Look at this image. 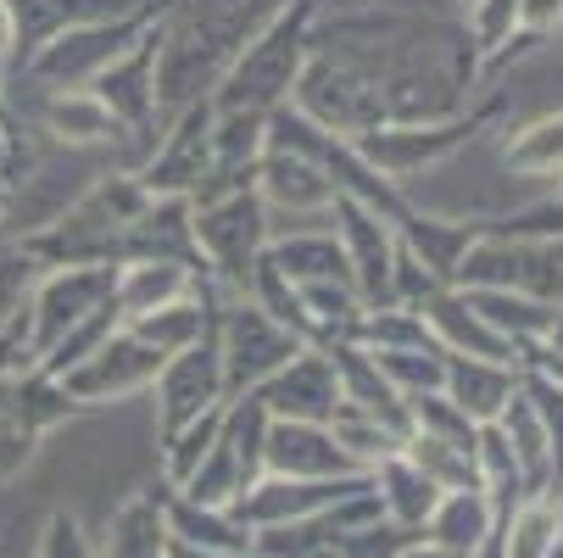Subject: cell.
I'll return each mask as SVG.
<instances>
[{
	"label": "cell",
	"mask_w": 563,
	"mask_h": 558,
	"mask_svg": "<svg viewBox=\"0 0 563 558\" xmlns=\"http://www.w3.org/2000/svg\"><path fill=\"white\" fill-rule=\"evenodd\" d=\"M257 196L268 207V241H274V234H290V229L330 223L341 190L330 185V174L318 168V163H307V156H296V151H263Z\"/></svg>",
	"instance_id": "obj_13"
},
{
	"label": "cell",
	"mask_w": 563,
	"mask_h": 558,
	"mask_svg": "<svg viewBox=\"0 0 563 558\" xmlns=\"http://www.w3.org/2000/svg\"><path fill=\"white\" fill-rule=\"evenodd\" d=\"M263 474H268V408L257 403V396H229L223 425H218L207 458L174 492H185L201 508H234Z\"/></svg>",
	"instance_id": "obj_4"
},
{
	"label": "cell",
	"mask_w": 563,
	"mask_h": 558,
	"mask_svg": "<svg viewBox=\"0 0 563 558\" xmlns=\"http://www.w3.org/2000/svg\"><path fill=\"white\" fill-rule=\"evenodd\" d=\"M563 541V492H525L503 519V558H552Z\"/></svg>",
	"instance_id": "obj_27"
},
{
	"label": "cell",
	"mask_w": 563,
	"mask_h": 558,
	"mask_svg": "<svg viewBox=\"0 0 563 558\" xmlns=\"http://www.w3.org/2000/svg\"><path fill=\"white\" fill-rule=\"evenodd\" d=\"M163 18V12H156ZM156 18H123V23H67V29H51L40 45H29L23 56V73L34 78L40 90H85L96 78L129 56L151 29Z\"/></svg>",
	"instance_id": "obj_5"
},
{
	"label": "cell",
	"mask_w": 563,
	"mask_h": 558,
	"mask_svg": "<svg viewBox=\"0 0 563 558\" xmlns=\"http://www.w3.org/2000/svg\"><path fill=\"white\" fill-rule=\"evenodd\" d=\"M229 403V385H223V358H218V341H196L174 358H163L151 380V414H156V447L174 441L185 425H196L201 414L223 408Z\"/></svg>",
	"instance_id": "obj_10"
},
{
	"label": "cell",
	"mask_w": 563,
	"mask_h": 558,
	"mask_svg": "<svg viewBox=\"0 0 563 558\" xmlns=\"http://www.w3.org/2000/svg\"><path fill=\"white\" fill-rule=\"evenodd\" d=\"M492 118H497V101L492 107L452 112V118H424V123H379V129L357 134L352 145L363 151V163L374 174H385L390 185H413L419 174L441 168L446 156H457Z\"/></svg>",
	"instance_id": "obj_6"
},
{
	"label": "cell",
	"mask_w": 563,
	"mask_h": 558,
	"mask_svg": "<svg viewBox=\"0 0 563 558\" xmlns=\"http://www.w3.org/2000/svg\"><path fill=\"white\" fill-rule=\"evenodd\" d=\"M368 474H341V481H290V474H263V481L234 503V519L246 530H268V525H312L330 519L341 508L346 492H357Z\"/></svg>",
	"instance_id": "obj_15"
},
{
	"label": "cell",
	"mask_w": 563,
	"mask_h": 558,
	"mask_svg": "<svg viewBox=\"0 0 563 558\" xmlns=\"http://www.w3.org/2000/svg\"><path fill=\"white\" fill-rule=\"evenodd\" d=\"M96 558H168V519H163V486H140L129 492L101 541H96Z\"/></svg>",
	"instance_id": "obj_21"
},
{
	"label": "cell",
	"mask_w": 563,
	"mask_h": 558,
	"mask_svg": "<svg viewBox=\"0 0 563 558\" xmlns=\"http://www.w3.org/2000/svg\"><path fill=\"white\" fill-rule=\"evenodd\" d=\"M0 62H23V34H18V7L0 0Z\"/></svg>",
	"instance_id": "obj_32"
},
{
	"label": "cell",
	"mask_w": 563,
	"mask_h": 558,
	"mask_svg": "<svg viewBox=\"0 0 563 558\" xmlns=\"http://www.w3.org/2000/svg\"><path fill=\"white\" fill-rule=\"evenodd\" d=\"M156 369H163V352H156L151 341H140L129 325H118L73 374H62V385H67L73 403L90 414V408H118V403H129V396H145Z\"/></svg>",
	"instance_id": "obj_11"
},
{
	"label": "cell",
	"mask_w": 563,
	"mask_h": 558,
	"mask_svg": "<svg viewBox=\"0 0 563 558\" xmlns=\"http://www.w3.org/2000/svg\"><path fill=\"white\" fill-rule=\"evenodd\" d=\"M163 519H168V541L207 547V552H252V530L234 519V508H201L185 492L163 486Z\"/></svg>",
	"instance_id": "obj_26"
},
{
	"label": "cell",
	"mask_w": 563,
	"mask_h": 558,
	"mask_svg": "<svg viewBox=\"0 0 563 558\" xmlns=\"http://www.w3.org/2000/svg\"><path fill=\"white\" fill-rule=\"evenodd\" d=\"M503 163L525 179H558L563 185V112H547V118L514 129L508 145H503Z\"/></svg>",
	"instance_id": "obj_28"
},
{
	"label": "cell",
	"mask_w": 563,
	"mask_h": 558,
	"mask_svg": "<svg viewBox=\"0 0 563 558\" xmlns=\"http://www.w3.org/2000/svg\"><path fill=\"white\" fill-rule=\"evenodd\" d=\"M34 558H96V541H90L85 519H78L73 508H51L45 525H40Z\"/></svg>",
	"instance_id": "obj_31"
},
{
	"label": "cell",
	"mask_w": 563,
	"mask_h": 558,
	"mask_svg": "<svg viewBox=\"0 0 563 558\" xmlns=\"http://www.w3.org/2000/svg\"><path fill=\"white\" fill-rule=\"evenodd\" d=\"M268 474H290V481H341V474H368L346 458L330 425L307 419H268Z\"/></svg>",
	"instance_id": "obj_19"
},
{
	"label": "cell",
	"mask_w": 563,
	"mask_h": 558,
	"mask_svg": "<svg viewBox=\"0 0 563 558\" xmlns=\"http://www.w3.org/2000/svg\"><path fill=\"white\" fill-rule=\"evenodd\" d=\"M330 229L346 252V269H352V285L363 291L368 307L390 302V274H396V223L368 207V201H352V196H335V212H330Z\"/></svg>",
	"instance_id": "obj_14"
},
{
	"label": "cell",
	"mask_w": 563,
	"mask_h": 558,
	"mask_svg": "<svg viewBox=\"0 0 563 558\" xmlns=\"http://www.w3.org/2000/svg\"><path fill=\"white\" fill-rule=\"evenodd\" d=\"M212 118H218V107L207 96V101L179 107L163 123V140H156V151L145 156V168H140L151 196H185L190 201L207 185V174H212Z\"/></svg>",
	"instance_id": "obj_12"
},
{
	"label": "cell",
	"mask_w": 563,
	"mask_h": 558,
	"mask_svg": "<svg viewBox=\"0 0 563 558\" xmlns=\"http://www.w3.org/2000/svg\"><path fill=\"white\" fill-rule=\"evenodd\" d=\"M0 179L18 185V134H12L7 118H0Z\"/></svg>",
	"instance_id": "obj_34"
},
{
	"label": "cell",
	"mask_w": 563,
	"mask_h": 558,
	"mask_svg": "<svg viewBox=\"0 0 563 558\" xmlns=\"http://www.w3.org/2000/svg\"><path fill=\"white\" fill-rule=\"evenodd\" d=\"M0 118L12 123V96H7V62H0Z\"/></svg>",
	"instance_id": "obj_37"
},
{
	"label": "cell",
	"mask_w": 563,
	"mask_h": 558,
	"mask_svg": "<svg viewBox=\"0 0 563 558\" xmlns=\"http://www.w3.org/2000/svg\"><path fill=\"white\" fill-rule=\"evenodd\" d=\"M519 363H486V358H446V396L474 419V425H492L503 419V408L519 396Z\"/></svg>",
	"instance_id": "obj_22"
},
{
	"label": "cell",
	"mask_w": 563,
	"mask_h": 558,
	"mask_svg": "<svg viewBox=\"0 0 563 558\" xmlns=\"http://www.w3.org/2000/svg\"><path fill=\"white\" fill-rule=\"evenodd\" d=\"M12 212H18V190H12L7 179H0V229L12 223Z\"/></svg>",
	"instance_id": "obj_36"
},
{
	"label": "cell",
	"mask_w": 563,
	"mask_h": 558,
	"mask_svg": "<svg viewBox=\"0 0 563 558\" xmlns=\"http://www.w3.org/2000/svg\"><path fill=\"white\" fill-rule=\"evenodd\" d=\"M312 18H318V0H285V7L234 51V62L223 67V78L212 85V107L218 112H279L312 56Z\"/></svg>",
	"instance_id": "obj_2"
},
{
	"label": "cell",
	"mask_w": 563,
	"mask_h": 558,
	"mask_svg": "<svg viewBox=\"0 0 563 558\" xmlns=\"http://www.w3.org/2000/svg\"><path fill=\"white\" fill-rule=\"evenodd\" d=\"M201 291H212L207 274L196 263H174V258H123L112 274V307L123 325H134L145 313H163L185 296H201Z\"/></svg>",
	"instance_id": "obj_18"
},
{
	"label": "cell",
	"mask_w": 563,
	"mask_h": 558,
	"mask_svg": "<svg viewBox=\"0 0 563 558\" xmlns=\"http://www.w3.org/2000/svg\"><path fill=\"white\" fill-rule=\"evenodd\" d=\"M374 363L385 369V380H390L401 396H419V391H441V385H446V352H441V347L374 352Z\"/></svg>",
	"instance_id": "obj_30"
},
{
	"label": "cell",
	"mask_w": 563,
	"mask_h": 558,
	"mask_svg": "<svg viewBox=\"0 0 563 558\" xmlns=\"http://www.w3.org/2000/svg\"><path fill=\"white\" fill-rule=\"evenodd\" d=\"M419 313H424V325H430V341H435L446 358H486V363H519V369H525V352H519L508 336H497L486 318L474 313V302H468L457 285L430 291V296L419 302Z\"/></svg>",
	"instance_id": "obj_17"
},
{
	"label": "cell",
	"mask_w": 563,
	"mask_h": 558,
	"mask_svg": "<svg viewBox=\"0 0 563 558\" xmlns=\"http://www.w3.org/2000/svg\"><path fill=\"white\" fill-rule=\"evenodd\" d=\"M168 558H257V552H207V547H185V541H168Z\"/></svg>",
	"instance_id": "obj_35"
},
{
	"label": "cell",
	"mask_w": 563,
	"mask_h": 558,
	"mask_svg": "<svg viewBox=\"0 0 563 558\" xmlns=\"http://www.w3.org/2000/svg\"><path fill=\"white\" fill-rule=\"evenodd\" d=\"M457 291H463V285H457ZM463 296L474 302V313L486 318L497 336H508V341L525 352V363L536 358V347L547 341L552 318H558V302L530 296V291H463Z\"/></svg>",
	"instance_id": "obj_25"
},
{
	"label": "cell",
	"mask_w": 563,
	"mask_h": 558,
	"mask_svg": "<svg viewBox=\"0 0 563 558\" xmlns=\"http://www.w3.org/2000/svg\"><path fill=\"white\" fill-rule=\"evenodd\" d=\"M285 0H168L156 18V101L174 118L190 101H207L234 51L246 45Z\"/></svg>",
	"instance_id": "obj_1"
},
{
	"label": "cell",
	"mask_w": 563,
	"mask_h": 558,
	"mask_svg": "<svg viewBox=\"0 0 563 558\" xmlns=\"http://www.w3.org/2000/svg\"><path fill=\"white\" fill-rule=\"evenodd\" d=\"M385 558H463V552H452V547H441V541H430V536L419 530V536H408L401 547H390Z\"/></svg>",
	"instance_id": "obj_33"
},
{
	"label": "cell",
	"mask_w": 563,
	"mask_h": 558,
	"mask_svg": "<svg viewBox=\"0 0 563 558\" xmlns=\"http://www.w3.org/2000/svg\"><path fill=\"white\" fill-rule=\"evenodd\" d=\"M78 408L62 380H45L40 369H23V374H7L0 380V486H12L18 474L40 458V447L73 425Z\"/></svg>",
	"instance_id": "obj_7"
},
{
	"label": "cell",
	"mask_w": 563,
	"mask_h": 558,
	"mask_svg": "<svg viewBox=\"0 0 563 558\" xmlns=\"http://www.w3.org/2000/svg\"><path fill=\"white\" fill-rule=\"evenodd\" d=\"M40 129L67 151H107V145L118 151V140H123L118 118L107 112V101L90 85L85 90H45L40 96Z\"/></svg>",
	"instance_id": "obj_20"
},
{
	"label": "cell",
	"mask_w": 563,
	"mask_h": 558,
	"mask_svg": "<svg viewBox=\"0 0 563 558\" xmlns=\"http://www.w3.org/2000/svg\"><path fill=\"white\" fill-rule=\"evenodd\" d=\"M196 218V263L212 285L218 302H240L252 291V274L268 252V207L252 190H234V196H212V201H190Z\"/></svg>",
	"instance_id": "obj_3"
},
{
	"label": "cell",
	"mask_w": 563,
	"mask_h": 558,
	"mask_svg": "<svg viewBox=\"0 0 563 558\" xmlns=\"http://www.w3.org/2000/svg\"><path fill=\"white\" fill-rule=\"evenodd\" d=\"M212 341H218V358H223V385H229V396H252V391H257L263 380H274L301 347H312V341H301L290 325H279L274 313H263L252 296L218 307Z\"/></svg>",
	"instance_id": "obj_8"
},
{
	"label": "cell",
	"mask_w": 563,
	"mask_h": 558,
	"mask_svg": "<svg viewBox=\"0 0 563 558\" xmlns=\"http://www.w3.org/2000/svg\"><path fill=\"white\" fill-rule=\"evenodd\" d=\"M263 263L274 274H285L290 285H318V280H352L346 269V252L335 241V229L330 223H318V229H290V234H274Z\"/></svg>",
	"instance_id": "obj_23"
},
{
	"label": "cell",
	"mask_w": 563,
	"mask_h": 558,
	"mask_svg": "<svg viewBox=\"0 0 563 558\" xmlns=\"http://www.w3.org/2000/svg\"><path fill=\"white\" fill-rule=\"evenodd\" d=\"M257 403L268 408V419H307V425H330L341 414V374L330 347H301L274 380H263Z\"/></svg>",
	"instance_id": "obj_16"
},
{
	"label": "cell",
	"mask_w": 563,
	"mask_h": 558,
	"mask_svg": "<svg viewBox=\"0 0 563 558\" xmlns=\"http://www.w3.org/2000/svg\"><path fill=\"white\" fill-rule=\"evenodd\" d=\"M112 274L118 263H56L40 274L29 296V325H34V363L78 325L112 307Z\"/></svg>",
	"instance_id": "obj_9"
},
{
	"label": "cell",
	"mask_w": 563,
	"mask_h": 558,
	"mask_svg": "<svg viewBox=\"0 0 563 558\" xmlns=\"http://www.w3.org/2000/svg\"><path fill=\"white\" fill-rule=\"evenodd\" d=\"M368 481H374L379 508H385V519H390L396 530H424L430 508L441 503V486L430 481V474H424L408 452H390V458H379V463L368 469Z\"/></svg>",
	"instance_id": "obj_24"
},
{
	"label": "cell",
	"mask_w": 563,
	"mask_h": 558,
	"mask_svg": "<svg viewBox=\"0 0 563 558\" xmlns=\"http://www.w3.org/2000/svg\"><path fill=\"white\" fill-rule=\"evenodd\" d=\"M318 7H374V0H318Z\"/></svg>",
	"instance_id": "obj_38"
},
{
	"label": "cell",
	"mask_w": 563,
	"mask_h": 558,
	"mask_svg": "<svg viewBox=\"0 0 563 558\" xmlns=\"http://www.w3.org/2000/svg\"><path fill=\"white\" fill-rule=\"evenodd\" d=\"M330 430H335V441L346 447V458H352L357 469H374L379 458H390V452L408 447V436H396L390 425H379V419H368V414H357V408H346V403H341V414L330 419Z\"/></svg>",
	"instance_id": "obj_29"
}]
</instances>
